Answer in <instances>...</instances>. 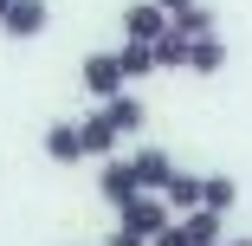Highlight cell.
I'll return each mask as SVG.
<instances>
[{
	"label": "cell",
	"mask_w": 252,
	"mask_h": 246,
	"mask_svg": "<svg viewBox=\"0 0 252 246\" xmlns=\"http://www.w3.org/2000/svg\"><path fill=\"white\" fill-rule=\"evenodd\" d=\"M168 26H175L181 39H200V33H214V13H207V7H200V0H194V7H181V13H175Z\"/></svg>",
	"instance_id": "15"
},
{
	"label": "cell",
	"mask_w": 252,
	"mask_h": 246,
	"mask_svg": "<svg viewBox=\"0 0 252 246\" xmlns=\"http://www.w3.org/2000/svg\"><path fill=\"white\" fill-rule=\"evenodd\" d=\"M149 52H156V71H175V65H188V39H181V33L168 26V33H162L156 45H149Z\"/></svg>",
	"instance_id": "14"
},
{
	"label": "cell",
	"mask_w": 252,
	"mask_h": 246,
	"mask_svg": "<svg viewBox=\"0 0 252 246\" xmlns=\"http://www.w3.org/2000/svg\"><path fill=\"white\" fill-rule=\"evenodd\" d=\"M220 65H226V39H220V33H200V39H188V71L214 78Z\"/></svg>",
	"instance_id": "7"
},
{
	"label": "cell",
	"mask_w": 252,
	"mask_h": 246,
	"mask_svg": "<svg viewBox=\"0 0 252 246\" xmlns=\"http://www.w3.org/2000/svg\"><path fill=\"white\" fill-rule=\"evenodd\" d=\"M226 246H252V240H226Z\"/></svg>",
	"instance_id": "20"
},
{
	"label": "cell",
	"mask_w": 252,
	"mask_h": 246,
	"mask_svg": "<svg viewBox=\"0 0 252 246\" xmlns=\"http://www.w3.org/2000/svg\"><path fill=\"white\" fill-rule=\"evenodd\" d=\"M129 162H136V181H142L149 194H162V188H168V175H175V156H168V149H136Z\"/></svg>",
	"instance_id": "6"
},
{
	"label": "cell",
	"mask_w": 252,
	"mask_h": 246,
	"mask_svg": "<svg viewBox=\"0 0 252 246\" xmlns=\"http://www.w3.org/2000/svg\"><path fill=\"white\" fill-rule=\"evenodd\" d=\"M117 52H123V71H129V78H149V71H156V52H149V45H136V39H123Z\"/></svg>",
	"instance_id": "16"
},
{
	"label": "cell",
	"mask_w": 252,
	"mask_h": 246,
	"mask_svg": "<svg viewBox=\"0 0 252 246\" xmlns=\"http://www.w3.org/2000/svg\"><path fill=\"white\" fill-rule=\"evenodd\" d=\"M220 220H226V214H214V208H188V214H181V227H188L194 246H214V240H220Z\"/></svg>",
	"instance_id": "13"
},
{
	"label": "cell",
	"mask_w": 252,
	"mask_h": 246,
	"mask_svg": "<svg viewBox=\"0 0 252 246\" xmlns=\"http://www.w3.org/2000/svg\"><path fill=\"white\" fill-rule=\"evenodd\" d=\"M168 33V13L156 7V0H136V7L123 13V39H136V45H156Z\"/></svg>",
	"instance_id": "5"
},
{
	"label": "cell",
	"mask_w": 252,
	"mask_h": 246,
	"mask_svg": "<svg viewBox=\"0 0 252 246\" xmlns=\"http://www.w3.org/2000/svg\"><path fill=\"white\" fill-rule=\"evenodd\" d=\"M7 7H13V0H0V13H7Z\"/></svg>",
	"instance_id": "21"
},
{
	"label": "cell",
	"mask_w": 252,
	"mask_h": 246,
	"mask_svg": "<svg viewBox=\"0 0 252 246\" xmlns=\"http://www.w3.org/2000/svg\"><path fill=\"white\" fill-rule=\"evenodd\" d=\"M214 246H226V240H214Z\"/></svg>",
	"instance_id": "22"
},
{
	"label": "cell",
	"mask_w": 252,
	"mask_h": 246,
	"mask_svg": "<svg viewBox=\"0 0 252 246\" xmlns=\"http://www.w3.org/2000/svg\"><path fill=\"white\" fill-rule=\"evenodd\" d=\"M168 220H175V208L162 201V194H149V188L136 194V201H123V208H117V227H129V233H142V240H156Z\"/></svg>",
	"instance_id": "1"
},
{
	"label": "cell",
	"mask_w": 252,
	"mask_h": 246,
	"mask_svg": "<svg viewBox=\"0 0 252 246\" xmlns=\"http://www.w3.org/2000/svg\"><path fill=\"white\" fill-rule=\"evenodd\" d=\"M162 201L175 208V214H188V208H200V175H168V188H162Z\"/></svg>",
	"instance_id": "12"
},
{
	"label": "cell",
	"mask_w": 252,
	"mask_h": 246,
	"mask_svg": "<svg viewBox=\"0 0 252 246\" xmlns=\"http://www.w3.org/2000/svg\"><path fill=\"white\" fill-rule=\"evenodd\" d=\"M78 78H84V91L97 97V104H104V97H117V91L129 84V71H123V52H91Z\"/></svg>",
	"instance_id": "2"
},
{
	"label": "cell",
	"mask_w": 252,
	"mask_h": 246,
	"mask_svg": "<svg viewBox=\"0 0 252 246\" xmlns=\"http://www.w3.org/2000/svg\"><path fill=\"white\" fill-rule=\"evenodd\" d=\"M104 246H149V240H142V233H129V227H117V233H110Z\"/></svg>",
	"instance_id": "18"
},
{
	"label": "cell",
	"mask_w": 252,
	"mask_h": 246,
	"mask_svg": "<svg viewBox=\"0 0 252 246\" xmlns=\"http://www.w3.org/2000/svg\"><path fill=\"white\" fill-rule=\"evenodd\" d=\"M233 201H239V181H233V175H200V208L226 214Z\"/></svg>",
	"instance_id": "11"
},
{
	"label": "cell",
	"mask_w": 252,
	"mask_h": 246,
	"mask_svg": "<svg viewBox=\"0 0 252 246\" xmlns=\"http://www.w3.org/2000/svg\"><path fill=\"white\" fill-rule=\"evenodd\" d=\"M45 156L65 162V169H71V162H84V136H78V123H65V117H59L52 130H45Z\"/></svg>",
	"instance_id": "8"
},
{
	"label": "cell",
	"mask_w": 252,
	"mask_h": 246,
	"mask_svg": "<svg viewBox=\"0 0 252 246\" xmlns=\"http://www.w3.org/2000/svg\"><path fill=\"white\" fill-rule=\"evenodd\" d=\"M78 136H84V156H117V123H110L104 110H91V117L78 123Z\"/></svg>",
	"instance_id": "9"
},
{
	"label": "cell",
	"mask_w": 252,
	"mask_h": 246,
	"mask_svg": "<svg viewBox=\"0 0 252 246\" xmlns=\"http://www.w3.org/2000/svg\"><path fill=\"white\" fill-rule=\"evenodd\" d=\"M45 26H52V7H45V0H13V7L0 13V33L7 39H39Z\"/></svg>",
	"instance_id": "4"
},
{
	"label": "cell",
	"mask_w": 252,
	"mask_h": 246,
	"mask_svg": "<svg viewBox=\"0 0 252 246\" xmlns=\"http://www.w3.org/2000/svg\"><path fill=\"white\" fill-rule=\"evenodd\" d=\"M149 246H194V240H188V227H181V220H168V227L149 240Z\"/></svg>",
	"instance_id": "17"
},
{
	"label": "cell",
	"mask_w": 252,
	"mask_h": 246,
	"mask_svg": "<svg viewBox=\"0 0 252 246\" xmlns=\"http://www.w3.org/2000/svg\"><path fill=\"white\" fill-rule=\"evenodd\" d=\"M97 194H104L110 208L136 201V194H142V181H136V162H123V156H104V169H97Z\"/></svg>",
	"instance_id": "3"
},
{
	"label": "cell",
	"mask_w": 252,
	"mask_h": 246,
	"mask_svg": "<svg viewBox=\"0 0 252 246\" xmlns=\"http://www.w3.org/2000/svg\"><path fill=\"white\" fill-rule=\"evenodd\" d=\"M97 110H104V117L117 123V136H129V130H142V117H149V110L136 104L129 91H117V97H104V104H97Z\"/></svg>",
	"instance_id": "10"
},
{
	"label": "cell",
	"mask_w": 252,
	"mask_h": 246,
	"mask_svg": "<svg viewBox=\"0 0 252 246\" xmlns=\"http://www.w3.org/2000/svg\"><path fill=\"white\" fill-rule=\"evenodd\" d=\"M156 7H162V13H168V20H175V13H181V7H194V0H156Z\"/></svg>",
	"instance_id": "19"
}]
</instances>
